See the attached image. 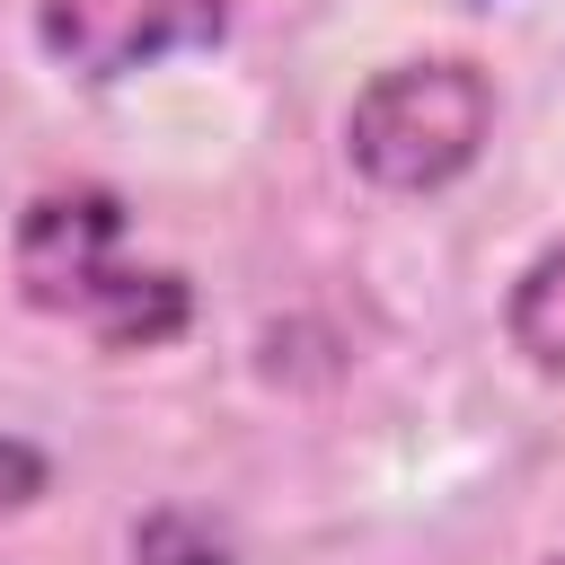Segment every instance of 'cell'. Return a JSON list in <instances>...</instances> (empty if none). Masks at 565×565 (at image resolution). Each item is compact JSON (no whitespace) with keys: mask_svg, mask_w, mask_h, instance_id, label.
<instances>
[{"mask_svg":"<svg viewBox=\"0 0 565 565\" xmlns=\"http://www.w3.org/2000/svg\"><path fill=\"white\" fill-rule=\"evenodd\" d=\"M18 291L44 318H71L115 353H150V344L185 335V318H194L185 274L124 256V203L106 185H53V194L26 203V221H18Z\"/></svg>","mask_w":565,"mask_h":565,"instance_id":"obj_1","label":"cell"},{"mask_svg":"<svg viewBox=\"0 0 565 565\" xmlns=\"http://www.w3.org/2000/svg\"><path fill=\"white\" fill-rule=\"evenodd\" d=\"M494 132V79L459 53H433V62H397L380 71L353 115H344V159L388 185V194H424V185H450Z\"/></svg>","mask_w":565,"mask_h":565,"instance_id":"obj_2","label":"cell"},{"mask_svg":"<svg viewBox=\"0 0 565 565\" xmlns=\"http://www.w3.org/2000/svg\"><path fill=\"white\" fill-rule=\"evenodd\" d=\"M230 0H44L35 35L79 79H124L141 62H168L185 44H212Z\"/></svg>","mask_w":565,"mask_h":565,"instance_id":"obj_3","label":"cell"},{"mask_svg":"<svg viewBox=\"0 0 565 565\" xmlns=\"http://www.w3.org/2000/svg\"><path fill=\"white\" fill-rule=\"evenodd\" d=\"M503 327H512V344H521V362H530V371L565 380V238H556L547 256H530V274L512 282Z\"/></svg>","mask_w":565,"mask_h":565,"instance_id":"obj_4","label":"cell"},{"mask_svg":"<svg viewBox=\"0 0 565 565\" xmlns=\"http://www.w3.org/2000/svg\"><path fill=\"white\" fill-rule=\"evenodd\" d=\"M132 556H141V565H230V547H221L194 512H150V521L132 530Z\"/></svg>","mask_w":565,"mask_h":565,"instance_id":"obj_5","label":"cell"},{"mask_svg":"<svg viewBox=\"0 0 565 565\" xmlns=\"http://www.w3.org/2000/svg\"><path fill=\"white\" fill-rule=\"evenodd\" d=\"M44 477H53V468H44V450L0 433V512H26V503L44 494Z\"/></svg>","mask_w":565,"mask_h":565,"instance_id":"obj_6","label":"cell"},{"mask_svg":"<svg viewBox=\"0 0 565 565\" xmlns=\"http://www.w3.org/2000/svg\"><path fill=\"white\" fill-rule=\"evenodd\" d=\"M556 565H565V556H556Z\"/></svg>","mask_w":565,"mask_h":565,"instance_id":"obj_7","label":"cell"}]
</instances>
